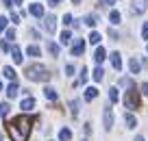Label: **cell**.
I'll list each match as a JSON object with an SVG mask.
<instances>
[{
	"instance_id": "60d3db41",
	"label": "cell",
	"mask_w": 148,
	"mask_h": 141,
	"mask_svg": "<svg viewBox=\"0 0 148 141\" xmlns=\"http://www.w3.org/2000/svg\"><path fill=\"white\" fill-rule=\"evenodd\" d=\"M13 5H22V0H13Z\"/></svg>"
},
{
	"instance_id": "9a60e30c",
	"label": "cell",
	"mask_w": 148,
	"mask_h": 141,
	"mask_svg": "<svg viewBox=\"0 0 148 141\" xmlns=\"http://www.w3.org/2000/svg\"><path fill=\"white\" fill-rule=\"evenodd\" d=\"M20 106H22V111H31L33 106H35V100H33V98H24Z\"/></svg>"
},
{
	"instance_id": "7c38bea8",
	"label": "cell",
	"mask_w": 148,
	"mask_h": 141,
	"mask_svg": "<svg viewBox=\"0 0 148 141\" xmlns=\"http://www.w3.org/2000/svg\"><path fill=\"white\" fill-rule=\"evenodd\" d=\"M96 96H98V89H96V87H87V89H85V100H87V102H92Z\"/></svg>"
},
{
	"instance_id": "4fadbf2b",
	"label": "cell",
	"mask_w": 148,
	"mask_h": 141,
	"mask_svg": "<svg viewBox=\"0 0 148 141\" xmlns=\"http://www.w3.org/2000/svg\"><path fill=\"white\" fill-rule=\"evenodd\" d=\"M18 91H20L18 82H11V85L7 87V96H9V98H15V96H18Z\"/></svg>"
},
{
	"instance_id": "52a82bcc",
	"label": "cell",
	"mask_w": 148,
	"mask_h": 141,
	"mask_svg": "<svg viewBox=\"0 0 148 141\" xmlns=\"http://www.w3.org/2000/svg\"><path fill=\"white\" fill-rule=\"evenodd\" d=\"M131 11H133V13H144V11H146V0H133V7H131Z\"/></svg>"
},
{
	"instance_id": "7bdbcfd3",
	"label": "cell",
	"mask_w": 148,
	"mask_h": 141,
	"mask_svg": "<svg viewBox=\"0 0 148 141\" xmlns=\"http://www.w3.org/2000/svg\"><path fill=\"white\" fill-rule=\"evenodd\" d=\"M72 2H74V5H81V0H72Z\"/></svg>"
},
{
	"instance_id": "f35d334b",
	"label": "cell",
	"mask_w": 148,
	"mask_h": 141,
	"mask_svg": "<svg viewBox=\"0 0 148 141\" xmlns=\"http://www.w3.org/2000/svg\"><path fill=\"white\" fill-rule=\"evenodd\" d=\"M116 0H100V5H113Z\"/></svg>"
},
{
	"instance_id": "6da1fadb",
	"label": "cell",
	"mask_w": 148,
	"mask_h": 141,
	"mask_svg": "<svg viewBox=\"0 0 148 141\" xmlns=\"http://www.w3.org/2000/svg\"><path fill=\"white\" fill-rule=\"evenodd\" d=\"M9 135L13 141H28V135H31V119L26 115H20V117H13L9 122Z\"/></svg>"
},
{
	"instance_id": "836d02e7",
	"label": "cell",
	"mask_w": 148,
	"mask_h": 141,
	"mask_svg": "<svg viewBox=\"0 0 148 141\" xmlns=\"http://www.w3.org/2000/svg\"><path fill=\"white\" fill-rule=\"evenodd\" d=\"M7 28V18H2V15H0V33L5 31Z\"/></svg>"
},
{
	"instance_id": "2e32d148",
	"label": "cell",
	"mask_w": 148,
	"mask_h": 141,
	"mask_svg": "<svg viewBox=\"0 0 148 141\" xmlns=\"http://www.w3.org/2000/svg\"><path fill=\"white\" fill-rule=\"evenodd\" d=\"M72 139V132L68 130V128H61L59 130V141H70Z\"/></svg>"
},
{
	"instance_id": "d6986e66",
	"label": "cell",
	"mask_w": 148,
	"mask_h": 141,
	"mask_svg": "<svg viewBox=\"0 0 148 141\" xmlns=\"http://www.w3.org/2000/svg\"><path fill=\"white\" fill-rule=\"evenodd\" d=\"M48 52H50L52 57H59V46H57L55 41H48Z\"/></svg>"
},
{
	"instance_id": "5bb4252c",
	"label": "cell",
	"mask_w": 148,
	"mask_h": 141,
	"mask_svg": "<svg viewBox=\"0 0 148 141\" xmlns=\"http://www.w3.org/2000/svg\"><path fill=\"white\" fill-rule=\"evenodd\" d=\"M124 122H126V128H135L137 126V119H135V115H131V113L124 115Z\"/></svg>"
},
{
	"instance_id": "d4e9b609",
	"label": "cell",
	"mask_w": 148,
	"mask_h": 141,
	"mask_svg": "<svg viewBox=\"0 0 148 141\" xmlns=\"http://www.w3.org/2000/svg\"><path fill=\"white\" fill-rule=\"evenodd\" d=\"M70 39H72V33H70V31H63V33H61V44H70Z\"/></svg>"
},
{
	"instance_id": "44dd1931",
	"label": "cell",
	"mask_w": 148,
	"mask_h": 141,
	"mask_svg": "<svg viewBox=\"0 0 148 141\" xmlns=\"http://www.w3.org/2000/svg\"><path fill=\"white\" fill-rule=\"evenodd\" d=\"M129 67H131V72H133V74H137V72H139V61L135 59V57L129 61Z\"/></svg>"
},
{
	"instance_id": "d6a6232c",
	"label": "cell",
	"mask_w": 148,
	"mask_h": 141,
	"mask_svg": "<svg viewBox=\"0 0 148 141\" xmlns=\"http://www.w3.org/2000/svg\"><path fill=\"white\" fill-rule=\"evenodd\" d=\"M7 39H9V41L15 39V31H13V28H9V31H7Z\"/></svg>"
},
{
	"instance_id": "b9f144b4",
	"label": "cell",
	"mask_w": 148,
	"mask_h": 141,
	"mask_svg": "<svg viewBox=\"0 0 148 141\" xmlns=\"http://www.w3.org/2000/svg\"><path fill=\"white\" fill-rule=\"evenodd\" d=\"M135 141H144V137H135Z\"/></svg>"
},
{
	"instance_id": "4316f807",
	"label": "cell",
	"mask_w": 148,
	"mask_h": 141,
	"mask_svg": "<svg viewBox=\"0 0 148 141\" xmlns=\"http://www.w3.org/2000/svg\"><path fill=\"white\" fill-rule=\"evenodd\" d=\"M118 98H120V96H118V89H116V87H111V89H109V100L118 102Z\"/></svg>"
},
{
	"instance_id": "f1b7e54d",
	"label": "cell",
	"mask_w": 148,
	"mask_h": 141,
	"mask_svg": "<svg viewBox=\"0 0 148 141\" xmlns=\"http://www.w3.org/2000/svg\"><path fill=\"white\" fill-rule=\"evenodd\" d=\"M70 109H72V115L76 117V115H79V100H72V102H70Z\"/></svg>"
},
{
	"instance_id": "8992f818",
	"label": "cell",
	"mask_w": 148,
	"mask_h": 141,
	"mask_svg": "<svg viewBox=\"0 0 148 141\" xmlns=\"http://www.w3.org/2000/svg\"><path fill=\"white\" fill-rule=\"evenodd\" d=\"M85 52V41L83 39H76L74 41V46H72V57H81Z\"/></svg>"
},
{
	"instance_id": "8fae6325",
	"label": "cell",
	"mask_w": 148,
	"mask_h": 141,
	"mask_svg": "<svg viewBox=\"0 0 148 141\" xmlns=\"http://www.w3.org/2000/svg\"><path fill=\"white\" fill-rule=\"evenodd\" d=\"M111 65H113V69H120V67H122L120 52H111Z\"/></svg>"
},
{
	"instance_id": "7402d4cb",
	"label": "cell",
	"mask_w": 148,
	"mask_h": 141,
	"mask_svg": "<svg viewBox=\"0 0 148 141\" xmlns=\"http://www.w3.org/2000/svg\"><path fill=\"white\" fill-rule=\"evenodd\" d=\"M102 78H105V69L98 65V67L94 69V80H102Z\"/></svg>"
},
{
	"instance_id": "ba28073f",
	"label": "cell",
	"mask_w": 148,
	"mask_h": 141,
	"mask_svg": "<svg viewBox=\"0 0 148 141\" xmlns=\"http://www.w3.org/2000/svg\"><path fill=\"white\" fill-rule=\"evenodd\" d=\"M28 13H31V15H35V18H44V7L39 5V2H33V5H31V9H28Z\"/></svg>"
},
{
	"instance_id": "1f68e13d",
	"label": "cell",
	"mask_w": 148,
	"mask_h": 141,
	"mask_svg": "<svg viewBox=\"0 0 148 141\" xmlns=\"http://www.w3.org/2000/svg\"><path fill=\"white\" fill-rule=\"evenodd\" d=\"M63 24H65V26H70V24H72V15H70V13L63 15Z\"/></svg>"
},
{
	"instance_id": "277c9868",
	"label": "cell",
	"mask_w": 148,
	"mask_h": 141,
	"mask_svg": "<svg viewBox=\"0 0 148 141\" xmlns=\"http://www.w3.org/2000/svg\"><path fill=\"white\" fill-rule=\"evenodd\" d=\"M102 122H105V128H107V130H111V126H113V111H111V106H105Z\"/></svg>"
},
{
	"instance_id": "4dcf8cb0",
	"label": "cell",
	"mask_w": 148,
	"mask_h": 141,
	"mask_svg": "<svg viewBox=\"0 0 148 141\" xmlns=\"http://www.w3.org/2000/svg\"><path fill=\"white\" fill-rule=\"evenodd\" d=\"M142 37L148 39V22H144V26H142Z\"/></svg>"
},
{
	"instance_id": "5b68a950",
	"label": "cell",
	"mask_w": 148,
	"mask_h": 141,
	"mask_svg": "<svg viewBox=\"0 0 148 141\" xmlns=\"http://www.w3.org/2000/svg\"><path fill=\"white\" fill-rule=\"evenodd\" d=\"M44 28H46L50 35L57 31V18H55V15H48V18H44Z\"/></svg>"
},
{
	"instance_id": "83f0119b",
	"label": "cell",
	"mask_w": 148,
	"mask_h": 141,
	"mask_svg": "<svg viewBox=\"0 0 148 141\" xmlns=\"http://www.w3.org/2000/svg\"><path fill=\"white\" fill-rule=\"evenodd\" d=\"M85 80H87V67L81 69V76H79V80L74 82V85H81V82H85Z\"/></svg>"
},
{
	"instance_id": "30bf717a",
	"label": "cell",
	"mask_w": 148,
	"mask_h": 141,
	"mask_svg": "<svg viewBox=\"0 0 148 141\" xmlns=\"http://www.w3.org/2000/svg\"><path fill=\"white\" fill-rule=\"evenodd\" d=\"M105 59H107V52H105V48H96V52H94V61H96V63L100 65Z\"/></svg>"
},
{
	"instance_id": "e0dca14e",
	"label": "cell",
	"mask_w": 148,
	"mask_h": 141,
	"mask_svg": "<svg viewBox=\"0 0 148 141\" xmlns=\"http://www.w3.org/2000/svg\"><path fill=\"white\" fill-rule=\"evenodd\" d=\"M85 24H87V26H96V24H98V15L96 13H89L87 18H85Z\"/></svg>"
},
{
	"instance_id": "d590c367",
	"label": "cell",
	"mask_w": 148,
	"mask_h": 141,
	"mask_svg": "<svg viewBox=\"0 0 148 141\" xmlns=\"http://www.w3.org/2000/svg\"><path fill=\"white\" fill-rule=\"evenodd\" d=\"M11 22L18 24V22H20V15H18V13H11Z\"/></svg>"
},
{
	"instance_id": "f546056e",
	"label": "cell",
	"mask_w": 148,
	"mask_h": 141,
	"mask_svg": "<svg viewBox=\"0 0 148 141\" xmlns=\"http://www.w3.org/2000/svg\"><path fill=\"white\" fill-rule=\"evenodd\" d=\"M7 113H9V104H7V102H2V104H0V117H5Z\"/></svg>"
},
{
	"instance_id": "74e56055",
	"label": "cell",
	"mask_w": 148,
	"mask_h": 141,
	"mask_svg": "<svg viewBox=\"0 0 148 141\" xmlns=\"http://www.w3.org/2000/svg\"><path fill=\"white\" fill-rule=\"evenodd\" d=\"M59 2H61V0H48V5H50V7H57Z\"/></svg>"
},
{
	"instance_id": "e575fe53",
	"label": "cell",
	"mask_w": 148,
	"mask_h": 141,
	"mask_svg": "<svg viewBox=\"0 0 148 141\" xmlns=\"http://www.w3.org/2000/svg\"><path fill=\"white\" fill-rule=\"evenodd\" d=\"M65 74H68V76H72V74H74V65H65Z\"/></svg>"
},
{
	"instance_id": "603a6c76",
	"label": "cell",
	"mask_w": 148,
	"mask_h": 141,
	"mask_svg": "<svg viewBox=\"0 0 148 141\" xmlns=\"http://www.w3.org/2000/svg\"><path fill=\"white\" fill-rule=\"evenodd\" d=\"M109 20H111V24H120V11H111Z\"/></svg>"
},
{
	"instance_id": "ab89813d",
	"label": "cell",
	"mask_w": 148,
	"mask_h": 141,
	"mask_svg": "<svg viewBox=\"0 0 148 141\" xmlns=\"http://www.w3.org/2000/svg\"><path fill=\"white\" fill-rule=\"evenodd\" d=\"M2 2H5L7 7H11V2H13V0H2Z\"/></svg>"
},
{
	"instance_id": "3957f363",
	"label": "cell",
	"mask_w": 148,
	"mask_h": 141,
	"mask_svg": "<svg viewBox=\"0 0 148 141\" xmlns=\"http://www.w3.org/2000/svg\"><path fill=\"white\" fill-rule=\"evenodd\" d=\"M124 106L131 111L139 109V93L135 91V87H131L129 91H126V96H124Z\"/></svg>"
},
{
	"instance_id": "484cf974",
	"label": "cell",
	"mask_w": 148,
	"mask_h": 141,
	"mask_svg": "<svg viewBox=\"0 0 148 141\" xmlns=\"http://www.w3.org/2000/svg\"><path fill=\"white\" fill-rule=\"evenodd\" d=\"M100 39H102V37H100V33H96V31H94L92 35H89V44H100Z\"/></svg>"
},
{
	"instance_id": "ac0fdd59",
	"label": "cell",
	"mask_w": 148,
	"mask_h": 141,
	"mask_svg": "<svg viewBox=\"0 0 148 141\" xmlns=\"http://www.w3.org/2000/svg\"><path fill=\"white\" fill-rule=\"evenodd\" d=\"M2 74H5V76H7V78H11V80H13V82H15V69H13V67H11V65H7V67H5V69H2Z\"/></svg>"
},
{
	"instance_id": "cb8c5ba5",
	"label": "cell",
	"mask_w": 148,
	"mask_h": 141,
	"mask_svg": "<svg viewBox=\"0 0 148 141\" xmlns=\"http://www.w3.org/2000/svg\"><path fill=\"white\" fill-rule=\"evenodd\" d=\"M26 54L28 57H39V48H37V46H28V48H26Z\"/></svg>"
},
{
	"instance_id": "ffe728a7",
	"label": "cell",
	"mask_w": 148,
	"mask_h": 141,
	"mask_svg": "<svg viewBox=\"0 0 148 141\" xmlns=\"http://www.w3.org/2000/svg\"><path fill=\"white\" fill-rule=\"evenodd\" d=\"M44 96H46L48 100H57V91L52 89V87H46V89H44Z\"/></svg>"
},
{
	"instance_id": "ee69618b",
	"label": "cell",
	"mask_w": 148,
	"mask_h": 141,
	"mask_svg": "<svg viewBox=\"0 0 148 141\" xmlns=\"http://www.w3.org/2000/svg\"><path fill=\"white\" fill-rule=\"evenodd\" d=\"M0 89H2V82H0Z\"/></svg>"
},
{
	"instance_id": "7a4b0ae2",
	"label": "cell",
	"mask_w": 148,
	"mask_h": 141,
	"mask_svg": "<svg viewBox=\"0 0 148 141\" xmlns=\"http://www.w3.org/2000/svg\"><path fill=\"white\" fill-rule=\"evenodd\" d=\"M26 78L33 82H46V80H50V72L44 65L35 63V65H28L26 67Z\"/></svg>"
},
{
	"instance_id": "9c48e42d",
	"label": "cell",
	"mask_w": 148,
	"mask_h": 141,
	"mask_svg": "<svg viewBox=\"0 0 148 141\" xmlns=\"http://www.w3.org/2000/svg\"><path fill=\"white\" fill-rule=\"evenodd\" d=\"M11 57H13V63H22V61H24L22 50H20L18 46H13V48H11Z\"/></svg>"
},
{
	"instance_id": "8d00e7d4",
	"label": "cell",
	"mask_w": 148,
	"mask_h": 141,
	"mask_svg": "<svg viewBox=\"0 0 148 141\" xmlns=\"http://www.w3.org/2000/svg\"><path fill=\"white\" fill-rule=\"evenodd\" d=\"M142 93H144V96H148V82H144V85H142Z\"/></svg>"
}]
</instances>
